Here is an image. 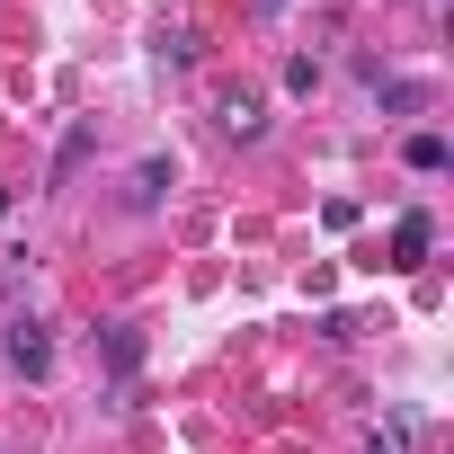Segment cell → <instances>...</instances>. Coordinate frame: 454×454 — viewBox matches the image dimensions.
<instances>
[{
  "label": "cell",
  "mask_w": 454,
  "mask_h": 454,
  "mask_svg": "<svg viewBox=\"0 0 454 454\" xmlns=\"http://www.w3.org/2000/svg\"><path fill=\"white\" fill-rule=\"evenodd\" d=\"M0 356H10L27 383H45L54 374V339H45V321H27V312H10L0 321Z\"/></svg>",
  "instance_id": "obj_1"
},
{
  "label": "cell",
  "mask_w": 454,
  "mask_h": 454,
  "mask_svg": "<svg viewBox=\"0 0 454 454\" xmlns=\"http://www.w3.org/2000/svg\"><path fill=\"white\" fill-rule=\"evenodd\" d=\"M427 250H436V223H427V214H419V205H410V214H401V223H392V268H419V259H427Z\"/></svg>",
  "instance_id": "obj_2"
},
{
  "label": "cell",
  "mask_w": 454,
  "mask_h": 454,
  "mask_svg": "<svg viewBox=\"0 0 454 454\" xmlns=\"http://www.w3.org/2000/svg\"><path fill=\"white\" fill-rule=\"evenodd\" d=\"M223 134H232V143H259V134H268V107H259V90H232V98H223Z\"/></svg>",
  "instance_id": "obj_3"
},
{
  "label": "cell",
  "mask_w": 454,
  "mask_h": 454,
  "mask_svg": "<svg viewBox=\"0 0 454 454\" xmlns=\"http://www.w3.org/2000/svg\"><path fill=\"white\" fill-rule=\"evenodd\" d=\"M98 348H107V365H116V374H134V365H143V339H134V321H107V330H98Z\"/></svg>",
  "instance_id": "obj_4"
},
{
  "label": "cell",
  "mask_w": 454,
  "mask_h": 454,
  "mask_svg": "<svg viewBox=\"0 0 454 454\" xmlns=\"http://www.w3.org/2000/svg\"><path fill=\"white\" fill-rule=\"evenodd\" d=\"M90 143H98V125H72V134H63V152H54V187H63V178L90 160Z\"/></svg>",
  "instance_id": "obj_5"
},
{
  "label": "cell",
  "mask_w": 454,
  "mask_h": 454,
  "mask_svg": "<svg viewBox=\"0 0 454 454\" xmlns=\"http://www.w3.org/2000/svg\"><path fill=\"white\" fill-rule=\"evenodd\" d=\"M401 160H410L419 178H436V169H445V134H410V143H401Z\"/></svg>",
  "instance_id": "obj_6"
},
{
  "label": "cell",
  "mask_w": 454,
  "mask_h": 454,
  "mask_svg": "<svg viewBox=\"0 0 454 454\" xmlns=\"http://www.w3.org/2000/svg\"><path fill=\"white\" fill-rule=\"evenodd\" d=\"M160 187H169V160H160V152H152V160H143V169H134V205H160Z\"/></svg>",
  "instance_id": "obj_7"
},
{
  "label": "cell",
  "mask_w": 454,
  "mask_h": 454,
  "mask_svg": "<svg viewBox=\"0 0 454 454\" xmlns=\"http://www.w3.org/2000/svg\"><path fill=\"white\" fill-rule=\"evenodd\" d=\"M286 90H294V98H312V90H321V63H312V54H294V63H286Z\"/></svg>",
  "instance_id": "obj_8"
},
{
  "label": "cell",
  "mask_w": 454,
  "mask_h": 454,
  "mask_svg": "<svg viewBox=\"0 0 454 454\" xmlns=\"http://www.w3.org/2000/svg\"><path fill=\"white\" fill-rule=\"evenodd\" d=\"M19 286H27V250H0V303H10Z\"/></svg>",
  "instance_id": "obj_9"
},
{
  "label": "cell",
  "mask_w": 454,
  "mask_h": 454,
  "mask_svg": "<svg viewBox=\"0 0 454 454\" xmlns=\"http://www.w3.org/2000/svg\"><path fill=\"white\" fill-rule=\"evenodd\" d=\"M383 107H401V116H410V107H427V81H392V90H383Z\"/></svg>",
  "instance_id": "obj_10"
},
{
  "label": "cell",
  "mask_w": 454,
  "mask_h": 454,
  "mask_svg": "<svg viewBox=\"0 0 454 454\" xmlns=\"http://www.w3.org/2000/svg\"><path fill=\"white\" fill-rule=\"evenodd\" d=\"M365 454H392V445H383V436H374V445H365Z\"/></svg>",
  "instance_id": "obj_11"
},
{
  "label": "cell",
  "mask_w": 454,
  "mask_h": 454,
  "mask_svg": "<svg viewBox=\"0 0 454 454\" xmlns=\"http://www.w3.org/2000/svg\"><path fill=\"white\" fill-rule=\"evenodd\" d=\"M259 10H286V0H259Z\"/></svg>",
  "instance_id": "obj_12"
}]
</instances>
